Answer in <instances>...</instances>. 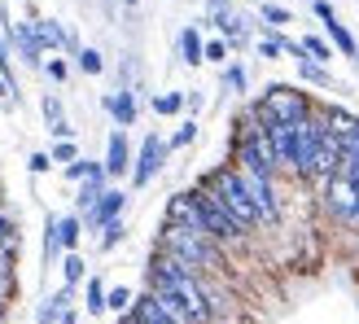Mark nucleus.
<instances>
[{
	"mask_svg": "<svg viewBox=\"0 0 359 324\" xmlns=\"http://www.w3.org/2000/svg\"><path fill=\"white\" fill-rule=\"evenodd\" d=\"M342 162H346V154H342V140H337V132L329 128V136L320 140V149H316V162H311V175H307V184H316V189H325L329 180L342 171Z\"/></svg>",
	"mask_w": 359,
	"mask_h": 324,
	"instance_id": "nucleus-9",
	"label": "nucleus"
},
{
	"mask_svg": "<svg viewBox=\"0 0 359 324\" xmlns=\"http://www.w3.org/2000/svg\"><path fill=\"white\" fill-rule=\"evenodd\" d=\"M66 302H70V285H62L57 294H53L44 307H40V324H57L62 320V311H66Z\"/></svg>",
	"mask_w": 359,
	"mask_h": 324,
	"instance_id": "nucleus-23",
	"label": "nucleus"
},
{
	"mask_svg": "<svg viewBox=\"0 0 359 324\" xmlns=\"http://www.w3.org/2000/svg\"><path fill=\"white\" fill-rule=\"evenodd\" d=\"M57 228H62V250H75L83 237V220L79 215H66V220H57Z\"/></svg>",
	"mask_w": 359,
	"mask_h": 324,
	"instance_id": "nucleus-24",
	"label": "nucleus"
},
{
	"mask_svg": "<svg viewBox=\"0 0 359 324\" xmlns=\"http://www.w3.org/2000/svg\"><path fill=\"white\" fill-rule=\"evenodd\" d=\"M259 18H263V22L272 27V31H280V27H290V22H294V13H290V9H280V5H263Z\"/></svg>",
	"mask_w": 359,
	"mask_h": 324,
	"instance_id": "nucleus-30",
	"label": "nucleus"
},
{
	"mask_svg": "<svg viewBox=\"0 0 359 324\" xmlns=\"http://www.w3.org/2000/svg\"><path fill=\"white\" fill-rule=\"evenodd\" d=\"M232 167L237 171H250V175H267L276 180V154H272V140H267V123L245 110L241 123H237V136H232Z\"/></svg>",
	"mask_w": 359,
	"mask_h": 324,
	"instance_id": "nucleus-3",
	"label": "nucleus"
},
{
	"mask_svg": "<svg viewBox=\"0 0 359 324\" xmlns=\"http://www.w3.org/2000/svg\"><path fill=\"white\" fill-rule=\"evenodd\" d=\"M132 149H128V136H123V128L118 132H110V145H105V175H128L132 171Z\"/></svg>",
	"mask_w": 359,
	"mask_h": 324,
	"instance_id": "nucleus-16",
	"label": "nucleus"
},
{
	"mask_svg": "<svg viewBox=\"0 0 359 324\" xmlns=\"http://www.w3.org/2000/svg\"><path fill=\"white\" fill-rule=\"evenodd\" d=\"M44 70H48V79H57V83L66 79V62H62V58H53V62H44Z\"/></svg>",
	"mask_w": 359,
	"mask_h": 324,
	"instance_id": "nucleus-43",
	"label": "nucleus"
},
{
	"mask_svg": "<svg viewBox=\"0 0 359 324\" xmlns=\"http://www.w3.org/2000/svg\"><path fill=\"white\" fill-rule=\"evenodd\" d=\"M184 93H163V97H154V114H180L184 110Z\"/></svg>",
	"mask_w": 359,
	"mask_h": 324,
	"instance_id": "nucleus-31",
	"label": "nucleus"
},
{
	"mask_svg": "<svg viewBox=\"0 0 359 324\" xmlns=\"http://www.w3.org/2000/svg\"><path fill=\"white\" fill-rule=\"evenodd\" d=\"M105 110L114 114L118 128H132V123H136V101H132V93H114V97H105Z\"/></svg>",
	"mask_w": 359,
	"mask_h": 324,
	"instance_id": "nucleus-22",
	"label": "nucleus"
},
{
	"mask_svg": "<svg viewBox=\"0 0 359 324\" xmlns=\"http://www.w3.org/2000/svg\"><path fill=\"white\" fill-rule=\"evenodd\" d=\"M320 197H325V210H329V220L337 224H355V210H359V189L351 184V180L337 171L325 189H320Z\"/></svg>",
	"mask_w": 359,
	"mask_h": 324,
	"instance_id": "nucleus-7",
	"label": "nucleus"
},
{
	"mask_svg": "<svg viewBox=\"0 0 359 324\" xmlns=\"http://www.w3.org/2000/svg\"><path fill=\"white\" fill-rule=\"evenodd\" d=\"M158 250L171 259H180L189 272L206 276V272H219L224 267V245L210 237L206 228H184V224H163L158 228Z\"/></svg>",
	"mask_w": 359,
	"mask_h": 324,
	"instance_id": "nucleus-2",
	"label": "nucleus"
},
{
	"mask_svg": "<svg viewBox=\"0 0 359 324\" xmlns=\"http://www.w3.org/2000/svg\"><path fill=\"white\" fill-rule=\"evenodd\" d=\"M105 294H110V290H105V285H101V276H93V281H88V302H83V307H88V316H101L105 311Z\"/></svg>",
	"mask_w": 359,
	"mask_h": 324,
	"instance_id": "nucleus-25",
	"label": "nucleus"
},
{
	"mask_svg": "<svg viewBox=\"0 0 359 324\" xmlns=\"http://www.w3.org/2000/svg\"><path fill=\"white\" fill-rule=\"evenodd\" d=\"M101 193H105V162H101V167H97L93 175H88V180H79V197H75L79 210L88 215V210H93V206L101 202Z\"/></svg>",
	"mask_w": 359,
	"mask_h": 324,
	"instance_id": "nucleus-19",
	"label": "nucleus"
},
{
	"mask_svg": "<svg viewBox=\"0 0 359 324\" xmlns=\"http://www.w3.org/2000/svg\"><path fill=\"white\" fill-rule=\"evenodd\" d=\"M311 9H316L320 22H325V35H329V40H333L337 48H342V58H355V62H359V44H355V35L346 31V22L337 18V9L329 5V0H316Z\"/></svg>",
	"mask_w": 359,
	"mask_h": 324,
	"instance_id": "nucleus-11",
	"label": "nucleus"
},
{
	"mask_svg": "<svg viewBox=\"0 0 359 324\" xmlns=\"http://www.w3.org/2000/svg\"><path fill=\"white\" fill-rule=\"evenodd\" d=\"M163 224H184V228H202V215H197L193 189H189V193H171V202H167V215H163Z\"/></svg>",
	"mask_w": 359,
	"mask_h": 324,
	"instance_id": "nucleus-15",
	"label": "nucleus"
},
{
	"mask_svg": "<svg viewBox=\"0 0 359 324\" xmlns=\"http://www.w3.org/2000/svg\"><path fill=\"white\" fill-rule=\"evenodd\" d=\"M193 140H197V123L189 119V123H180V132L167 140V145H171V149H184V145H193Z\"/></svg>",
	"mask_w": 359,
	"mask_h": 324,
	"instance_id": "nucleus-37",
	"label": "nucleus"
},
{
	"mask_svg": "<svg viewBox=\"0 0 359 324\" xmlns=\"http://www.w3.org/2000/svg\"><path fill=\"white\" fill-rule=\"evenodd\" d=\"M167 149H171V145H167V140L158 136V132H149L145 140H140V154H136V162H132V184H136V189H145L149 180L163 171Z\"/></svg>",
	"mask_w": 359,
	"mask_h": 324,
	"instance_id": "nucleus-8",
	"label": "nucleus"
},
{
	"mask_svg": "<svg viewBox=\"0 0 359 324\" xmlns=\"http://www.w3.org/2000/svg\"><path fill=\"white\" fill-rule=\"evenodd\" d=\"M255 48H259V58H263V62H276L280 53H285V35H263Z\"/></svg>",
	"mask_w": 359,
	"mask_h": 324,
	"instance_id": "nucleus-32",
	"label": "nucleus"
},
{
	"mask_svg": "<svg viewBox=\"0 0 359 324\" xmlns=\"http://www.w3.org/2000/svg\"><path fill=\"white\" fill-rule=\"evenodd\" d=\"M149 294H154V290H149ZM154 298H158V307H163V311H167V316H171L175 324H193V316H189L184 307H180L175 298H167V294H154Z\"/></svg>",
	"mask_w": 359,
	"mask_h": 324,
	"instance_id": "nucleus-33",
	"label": "nucleus"
},
{
	"mask_svg": "<svg viewBox=\"0 0 359 324\" xmlns=\"http://www.w3.org/2000/svg\"><path fill=\"white\" fill-rule=\"evenodd\" d=\"M31 31H35V40H40L44 48H75V40H70V35L62 31V22H53V18H35Z\"/></svg>",
	"mask_w": 359,
	"mask_h": 324,
	"instance_id": "nucleus-18",
	"label": "nucleus"
},
{
	"mask_svg": "<svg viewBox=\"0 0 359 324\" xmlns=\"http://www.w3.org/2000/svg\"><path fill=\"white\" fill-rule=\"evenodd\" d=\"M325 114H329V128L337 132V140H342V154L359 158V119L346 114L342 105H325Z\"/></svg>",
	"mask_w": 359,
	"mask_h": 324,
	"instance_id": "nucleus-14",
	"label": "nucleus"
},
{
	"mask_svg": "<svg viewBox=\"0 0 359 324\" xmlns=\"http://www.w3.org/2000/svg\"><path fill=\"white\" fill-rule=\"evenodd\" d=\"M193 202H197V215H202V228L210 232V237L215 241H219L224 250H232V245H241L245 237H250V232L237 224V220H232V215L224 210V202H219V197H215L210 189H202V184H193Z\"/></svg>",
	"mask_w": 359,
	"mask_h": 324,
	"instance_id": "nucleus-6",
	"label": "nucleus"
},
{
	"mask_svg": "<svg viewBox=\"0 0 359 324\" xmlns=\"http://www.w3.org/2000/svg\"><path fill=\"white\" fill-rule=\"evenodd\" d=\"M224 83L232 88V93H245V70L232 62V66H224Z\"/></svg>",
	"mask_w": 359,
	"mask_h": 324,
	"instance_id": "nucleus-39",
	"label": "nucleus"
},
{
	"mask_svg": "<svg viewBox=\"0 0 359 324\" xmlns=\"http://www.w3.org/2000/svg\"><path fill=\"white\" fill-rule=\"evenodd\" d=\"M149 290H154V294L175 298L180 307L193 316V324H210V320H215V307H210V285L197 276V272H189V267L180 263V259L163 255V250H158L154 263H149Z\"/></svg>",
	"mask_w": 359,
	"mask_h": 324,
	"instance_id": "nucleus-1",
	"label": "nucleus"
},
{
	"mask_svg": "<svg viewBox=\"0 0 359 324\" xmlns=\"http://www.w3.org/2000/svg\"><path fill=\"white\" fill-rule=\"evenodd\" d=\"M123 5H136V0H123Z\"/></svg>",
	"mask_w": 359,
	"mask_h": 324,
	"instance_id": "nucleus-47",
	"label": "nucleus"
},
{
	"mask_svg": "<svg viewBox=\"0 0 359 324\" xmlns=\"http://www.w3.org/2000/svg\"><path fill=\"white\" fill-rule=\"evenodd\" d=\"M123 237H128V228H123V220H114V224H105L101 228V250H114Z\"/></svg>",
	"mask_w": 359,
	"mask_h": 324,
	"instance_id": "nucleus-36",
	"label": "nucleus"
},
{
	"mask_svg": "<svg viewBox=\"0 0 359 324\" xmlns=\"http://www.w3.org/2000/svg\"><path fill=\"white\" fill-rule=\"evenodd\" d=\"M267 140H272L276 167L294 175V154H298V123H267Z\"/></svg>",
	"mask_w": 359,
	"mask_h": 324,
	"instance_id": "nucleus-12",
	"label": "nucleus"
},
{
	"mask_svg": "<svg viewBox=\"0 0 359 324\" xmlns=\"http://www.w3.org/2000/svg\"><path fill=\"white\" fill-rule=\"evenodd\" d=\"M79 70H83V75H101V70H105V58H101L97 48H79Z\"/></svg>",
	"mask_w": 359,
	"mask_h": 324,
	"instance_id": "nucleus-34",
	"label": "nucleus"
},
{
	"mask_svg": "<svg viewBox=\"0 0 359 324\" xmlns=\"http://www.w3.org/2000/svg\"><path fill=\"white\" fill-rule=\"evenodd\" d=\"M180 58H184V66L206 62V44H202V35H197V27H184V31H180Z\"/></svg>",
	"mask_w": 359,
	"mask_h": 324,
	"instance_id": "nucleus-20",
	"label": "nucleus"
},
{
	"mask_svg": "<svg viewBox=\"0 0 359 324\" xmlns=\"http://www.w3.org/2000/svg\"><path fill=\"white\" fill-rule=\"evenodd\" d=\"M44 119H48V128L66 123V119H62V101H57V97H44Z\"/></svg>",
	"mask_w": 359,
	"mask_h": 324,
	"instance_id": "nucleus-40",
	"label": "nucleus"
},
{
	"mask_svg": "<svg viewBox=\"0 0 359 324\" xmlns=\"http://www.w3.org/2000/svg\"><path fill=\"white\" fill-rule=\"evenodd\" d=\"M123 206H128V193H123V189H105V193H101V202H97L93 210L83 215V224L101 232L105 224H114V220H123Z\"/></svg>",
	"mask_w": 359,
	"mask_h": 324,
	"instance_id": "nucleus-13",
	"label": "nucleus"
},
{
	"mask_svg": "<svg viewBox=\"0 0 359 324\" xmlns=\"http://www.w3.org/2000/svg\"><path fill=\"white\" fill-rule=\"evenodd\" d=\"M118 320H132V324H175L163 307H158V298H154V294H140V298L132 302V311H128V316H118Z\"/></svg>",
	"mask_w": 359,
	"mask_h": 324,
	"instance_id": "nucleus-17",
	"label": "nucleus"
},
{
	"mask_svg": "<svg viewBox=\"0 0 359 324\" xmlns=\"http://www.w3.org/2000/svg\"><path fill=\"white\" fill-rule=\"evenodd\" d=\"M263 123H302L316 114V101L307 88H294V83H267L263 97L250 105Z\"/></svg>",
	"mask_w": 359,
	"mask_h": 324,
	"instance_id": "nucleus-5",
	"label": "nucleus"
},
{
	"mask_svg": "<svg viewBox=\"0 0 359 324\" xmlns=\"http://www.w3.org/2000/svg\"><path fill=\"white\" fill-rule=\"evenodd\" d=\"M342 175H346L351 184L359 189V158H346V162H342Z\"/></svg>",
	"mask_w": 359,
	"mask_h": 324,
	"instance_id": "nucleus-44",
	"label": "nucleus"
},
{
	"mask_svg": "<svg viewBox=\"0 0 359 324\" xmlns=\"http://www.w3.org/2000/svg\"><path fill=\"white\" fill-rule=\"evenodd\" d=\"M101 167V162H88V158H79V162H70V167H62L66 171V180H88V175H93Z\"/></svg>",
	"mask_w": 359,
	"mask_h": 324,
	"instance_id": "nucleus-38",
	"label": "nucleus"
},
{
	"mask_svg": "<svg viewBox=\"0 0 359 324\" xmlns=\"http://www.w3.org/2000/svg\"><path fill=\"white\" fill-rule=\"evenodd\" d=\"M9 241H18V228L13 220H0V245H9Z\"/></svg>",
	"mask_w": 359,
	"mask_h": 324,
	"instance_id": "nucleus-45",
	"label": "nucleus"
},
{
	"mask_svg": "<svg viewBox=\"0 0 359 324\" xmlns=\"http://www.w3.org/2000/svg\"><path fill=\"white\" fill-rule=\"evenodd\" d=\"M206 62H219V66H224V62H228V44H224V40H210V44H206Z\"/></svg>",
	"mask_w": 359,
	"mask_h": 324,
	"instance_id": "nucleus-41",
	"label": "nucleus"
},
{
	"mask_svg": "<svg viewBox=\"0 0 359 324\" xmlns=\"http://www.w3.org/2000/svg\"><path fill=\"white\" fill-rule=\"evenodd\" d=\"M241 180H245V193H250V202H255L259 220H263V224H276V220H280V197H276V184H272L267 175H250V171H241Z\"/></svg>",
	"mask_w": 359,
	"mask_h": 324,
	"instance_id": "nucleus-10",
	"label": "nucleus"
},
{
	"mask_svg": "<svg viewBox=\"0 0 359 324\" xmlns=\"http://www.w3.org/2000/svg\"><path fill=\"white\" fill-rule=\"evenodd\" d=\"M83 267H88V263H83V259L75 255V250H66V263H62V276H66V285H70V290H75V285L83 281Z\"/></svg>",
	"mask_w": 359,
	"mask_h": 324,
	"instance_id": "nucleus-29",
	"label": "nucleus"
},
{
	"mask_svg": "<svg viewBox=\"0 0 359 324\" xmlns=\"http://www.w3.org/2000/svg\"><path fill=\"white\" fill-rule=\"evenodd\" d=\"M53 162H62V167H70V162H79V149H75V140H57V145L48 149Z\"/></svg>",
	"mask_w": 359,
	"mask_h": 324,
	"instance_id": "nucleus-35",
	"label": "nucleus"
},
{
	"mask_svg": "<svg viewBox=\"0 0 359 324\" xmlns=\"http://www.w3.org/2000/svg\"><path fill=\"white\" fill-rule=\"evenodd\" d=\"M9 93H13V88H9L5 79H0V105H9Z\"/></svg>",
	"mask_w": 359,
	"mask_h": 324,
	"instance_id": "nucleus-46",
	"label": "nucleus"
},
{
	"mask_svg": "<svg viewBox=\"0 0 359 324\" xmlns=\"http://www.w3.org/2000/svg\"><path fill=\"white\" fill-rule=\"evenodd\" d=\"M202 189H210L215 197L224 202V210L237 220L245 232H255V228H263V220H259V210H255V202H250V193H245V180H241V171L232 167H215V171H206L202 180H197Z\"/></svg>",
	"mask_w": 359,
	"mask_h": 324,
	"instance_id": "nucleus-4",
	"label": "nucleus"
},
{
	"mask_svg": "<svg viewBox=\"0 0 359 324\" xmlns=\"http://www.w3.org/2000/svg\"><path fill=\"white\" fill-rule=\"evenodd\" d=\"M62 250V228H57V220H44V263H53V255Z\"/></svg>",
	"mask_w": 359,
	"mask_h": 324,
	"instance_id": "nucleus-28",
	"label": "nucleus"
},
{
	"mask_svg": "<svg viewBox=\"0 0 359 324\" xmlns=\"http://www.w3.org/2000/svg\"><path fill=\"white\" fill-rule=\"evenodd\" d=\"M132 302H136V294L128 290V285H118V290H110V294H105V307H110V311H118V316H128V311H132Z\"/></svg>",
	"mask_w": 359,
	"mask_h": 324,
	"instance_id": "nucleus-27",
	"label": "nucleus"
},
{
	"mask_svg": "<svg viewBox=\"0 0 359 324\" xmlns=\"http://www.w3.org/2000/svg\"><path fill=\"white\" fill-rule=\"evenodd\" d=\"M298 79H302V83H316V88H333V75H329V66H325V62H311L307 53L298 58Z\"/></svg>",
	"mask_w": 359,
	"mask_h": 324,
	"instance_id": "nucleus-21",
	"label": "nucleus"
},
{
	"mask_svg": "<svg viewBox=\"0 0 359 324\" xmlns=\"http://www.w3.org/2000/svg\"><path fill=\"white\" fill-rule=\"evenodd\" d=\"M302 53H307L311 62H325V66L333 62V48H329L325 40H320V35H302Z\"/></svg>",
	"mask_w": 359,
	"mask_h": 324,
	"instance_id": "nucleus-26",
	"label": "nucleus"
},
{
	"mask_svg": "<svg viewBox=\"0 0 359 324\" xmlns=\"http://www.w3.org/2000/svg\"><path fill=\"white\" fill-rule=\"evenodd\" d=\"M48 167H53V158H48V154H31V175H44Z\"/></svg>",
	"mask_w": 359,
	"mask_h": 324,
	"instance_id": "nucleus-42",
	"label": "nucleus"
}]
</instances>
